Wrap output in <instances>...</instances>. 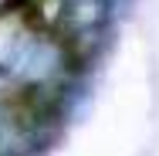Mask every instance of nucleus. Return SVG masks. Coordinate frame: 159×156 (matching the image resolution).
<instances>
[{"label": "nucleus", "mask_w": 159, "mask_h": 156, "mask_svg": "<svg viewBox=\"0 0 159 156\" xmlns=\"http://www.w3.org/2000/svg\"><path fill=\"white\" fill-rule=\"evenodd\" d=\"M7 3H10V0H0V7H7Z\"/></svg>", "instance_id": "obj_1"}]
</instances>
